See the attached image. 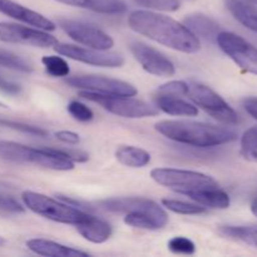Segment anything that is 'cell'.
Here are the masks:
<instances>
[{"label": "cell", "mask_w": 257, "mask_h": 257, "mask_svg": "<svg viewBox=\"0 0 257 257\" xmlns=\"http://www.w3.org/2000/svg\"><path fill=\"white\" fill-rule=\"evenodd\" d=\"M128 25L138 34L178 52L192 54L201 48L198 38L185 24L158 13L136 10L128 17Z\"/></svg>", "instance_id": "obj_1"}, {"label": "cell", "mask_w": 257, "mask_h": 257, "mask_svg": "<svg viewBox=\"0 0 257 257\" xmlns=\"http://www.w3.org/2000/svg\"><path fill=\"white\" fill-rule=\"evenodd\" d=\"M156 131L168 140L201 148L225 145L237 138L230 128L192 120H161L156 123Z\"/></svg>", "instance_id": "obj_2"}, {"label": "cell", "mask_w": 257, "mask_h": 257, "mask_svg": "<svg viewBox=\"0 0 257 257\" xmlns=\"http://www.w3.org/2000/svg\"><path fill=\"white\" fill-rule=\"evenodd\" d=\"M0 158L14 163L34 165L54 171H70L74 162L58 155L52 148H33L10 141H0Z\"/></svg>", "instance_id": "obj_3"}, {"label": "cell", "mask_w": 257, "mask_h": 257, "mask_svg": "<svg viewBox=\"0 0 257 257\" xmlns=\"http://www.w3.org/2000/svg\"><path fill=\"white\" fill-rule=\"evenodd\" d=\"M24 205L37 215L52 220L54 222L67 223V225H74L83 222L88 217V213L74 208L69 203L58 202L48 196L42 193L25 191L22 195Z\"/></svg>", "instance_id": "obj_4"}, {"label": "cell", "mask_w": 257, "mask_h": 257, "mask_svg": "<svg viewBox=\"0 0 257 257\" xmlns=\"http://www.w3.org/2000/svg\"><path fill=\"white\" fill-rule=\"evenodd\" d=\"M151 177L158 183L176 192L188 193L196 192L208 188H217L220 185L211 176L203 175L200 172L185 170H175V168H156L151 172Z\"/></svg>", "instance_id": "obj_5"}, {"label": "cell", "mask_w": 257, "mask_h": 257, "mask_svg": "<svg viewBox=\"0 0 257 257\" xmlns=\"http://www.w3.org/2000/svg\"><path fill=\"white\" fill-rule=\"evenodd\" d=\"M182 95L190 98L195 104L202 108L211 117L225 124H237L238 115L222 97L207 85L195 82H185Z\"/></svg>", "instance_id": "obj_6"}, {"label": "cell", "mask_w": 257, "mask_h": 257, "mask_svg": "<svg viewBox=\"0 0 257 257\" xmlns=\"http://www.w3.org/2000/svg\"><path fill=\"white\" fill-rule=\"evenodd\" d=\"M80 97L98 103L105 110L119 117L124 118H145L158 114V109L143 100L133 99L131 97H117V95H104L98 93L85 92L79 93Z\"/></svg>", "instance_id": "obj_7"}, {"label": "cell", "mask_w": 257, "mask_h": 257, "mask_svg": "<svg viewBox=\"0 0 257 257\" xmlns=\"http://www.w3.org/2000/svg\"><path fill=\"white\" fill-rule=\"evenodd\" d=\"M218 47L241 69L257 75V48L237 34L220 32L216 38Z\"/></svg>", "instance_id": "obj_8"}, {"label": "cell", "mask_w": 257, "mask_h": 257, "mask_svg": "<svg viewBox=\"0 0 257 257\" xmlns=\"http://www.w3.org/2000/svg\"><path fill=\"white\" fill-rule=\"evenodd\" d=\"M65 82L73 88L85 90V92L98 93V94L117 95V97H135L137 94V89L130 83L113 79V78L102 77V75L70 77L67 78Z\"/></svg>", "instance_id": "obj_9"}, {"label": "cell", "mask_w": 257, "mask_h": 257, "mask_svg": "<svg viewBox=\"0 0 257 257\" xmlns=\"http://www.w3.org/2000/svg\"><path fill=\"white\" fill-rule=\"evenodd\" d=\"M59 27L79 44L98 50H108L114 45L112 37L92 24L78 22V20L62 19Z\"/></svg>", "instance_id": "obj_10"}, {"label": "cell", "mask_w": 257, "mask_h": 257, "mask_svg": "<svg viewBox=\"0 0 257 257\" xmlns=\"http://www.w3.org/2000/svg\"><path fill=\"white\" fill-rule=\"evenodd\" d=\"M54 49L58 54L64 55L73 60L85 63V64L97 65V67L119 68L122 67L124 59L120 54L105 50L93 49V48L77 47L72 44H55Z\"/></svg>", "instance_id": "obj_11"}, {"label": "cell", "mask_w": 257, "mask_h": 257, "mask_svg": "<svg viewBox=\"0 0 257 257\" xmlns=\"http://www.w3.org/2000/svg\"><path fill=\"white\" fill-rule=\"evenodd\" d=\"M0 42L25 44L39 48L54 47L58 43L53 35L42 32V30L2 22H0Z\"/></svg>", "instance_id": "obj_12"}, {"label": "cell", "mask_w": 257, "mask_h": 257, "mask_svg": "<svg viewBox=\"0 0 257 257\" xmlns=\"http://www.w3.org/2000/svg\"><path fill=\"white\" fill-rule=\"evenodd\" d=\"M131 52L137 62L142 65L143 69L150 74L158 77H172L176 73L173 63L155 48L148 47L141 42H135L131 44Z\"/></svg>", "instance_id": "obj_13"}, {"label": "cell", "mask_w": 257, "mask_h": 257, "mask_svg": "<svg viewBox=\"0 0 257 257\" xmlns=\"http://www.w3.org/2000/svg\"><path fill=\"white\" fill-rule=\"evenodd\" d=\"M0 13L13 18V19L25 23V24L38 28V29H55V24L52 20H49L44 15L39 14V13L34 12V10L28 9V8L23 7V5L18 4V3L13 2V0H0Z\"/></svg>", "instance_id": "obj_14"}, {"label": "cell", "mask_w": 257, "mask_h": 257, "mask_svg": "<svg viewBox=\"0 0 257 257\" xmlns=\"http://www.w3.org/2000/svg\"><path fill=\"white\" fill-rule=\"evenodd\" d=\"M104 210L117 213H137V212H161V208L153 201L142 197H122L110 198L100 202Z\"/></svg>", "instance_id": "obj_15"}, {"label": "cell", "mask_w": 257, "mask_h": 257, "mask_svg": "<svg viewBox=\"0 0 257 257\" xmlns=\"http://www.w3.org/2000/svg\"><path fill=\"white\" fill-rule=\"evenodd\" d=\"M28 248L37 255L49 257H87L88 253L80 250L68 247L54 241L44 238H33L27 242Z\"/></svg>", "instance_id": "obj_16"}, {"label": "cell", "mask_w": 257, "mask_h": 257, "mask_svg": "<svg viewBox=\"0 0 257 257\" xmlns=\"http://www.w3.org/2000/svg\"><path fill=\"white\" fill-rule=\"evenodd\" d=\"M75 227L85 240L93 243L105 242L112 235V226L109 223L90 215Z\"/></svg>", "instance_id": "obj_17"}, {"label": "cell", "mask_w": 257, "mask_h": 257, "mask_svg": "<svg viewBox=\"0 0 257 257\" xmlns=\"http://www.w3.org/2000/svg\"><path fill=\"white\" fill-rule=\"evenodd\" d=\"M156 105L165 113L171 115H182V117H195L198 114L197 107L186 100L180 99L177 95L160 94L156 97Z\"/></svg>", "instance_id": "obj_18"}, {"label": "cell", "mask_w": 257, "mask_h": 257, "mask_svg": "<svg viewBox=\"0 0 257 257\" xmlns=\"http://www.w3.org/2000/svg\"><path fill=\"white\" fill-rule=\"evenodd\" d=\"M57 2L92 10V12L103 13V14H120L127 9L124 2L122 0H57Z\"/></svg>", "instance_id": "obj_19"}, {"label": "cell", "mask_w": 257, "mask_h": 257, "mask_svg": "<svg viewBox=\"0 0 257 257\" xmlns=\"http://www.w3.org/2000/svg\"><path fill=\"white\" fill-rule=\"evenodd\" d=\"M187 196L203 207L225 210V208L230 207L231 203L227 193L221 190L220 187L196 191V192L188 193Z\"/></svg>", "instance_id": "obj_20"}, {"label": "cell", "mask_w": 257, "mask_h": 257, "mask_svg": "<svg viewBox=\"0 0 257 257\" xmlns=\"http://www.w3.org/2000/svg\"><path fill=\"white\" fill-rule=\"evenodd\" d=\"M225 3L237 22L257 33V7L243 0H225Z\"/></svg>", "instance_id": "obj_21"}, {"label": "cell", "mask_w": 257, "mask_h": 257, "mask_svg": "<svg viewBox=\"0 0 257 257\" xmlns=\"http://www.w3.org/2000/svg\"><path fill=\"white\" fill-rule=\"evenodd\" d=\"M185 25L196 35L202 37L205 39L216 40L220 33V25L211 18L203 14H193L185 19Z\"/></svg>", "instance_id": "obj_22"}, {"label": "cell", "mask_w": 257, "mask_h": 257, "mask_svg": "<svg viewBox=\"0 0 257 257\" xmlns=\"http://www.w3.org/2000/svg\"><path fill=\"white\" fill-rule=\"evenodd\" d=\"M115 157L122 165L127 167L141 168L150 163L151 155L142 148L133 147V146H122L115 152Z\"/></svg>", "instance_id": "obj_23"}, {"label": "cell", "mask_w": 257, "mask_h": 257, "mask_svg": "<svg viewBox=\"0 0 257 257\" xmlns=\"http://www.w3.org/2000/svg\"><path fill=\"white\" fill-rule=\"evenodd\" d=\"M218 231L230 240L257 248V226H221Z\"/></svg>", "instance_id": "obj_24"}, {"label": "cell", "mask_w": 257, "mask_h": 257, "mask_svg": "<svg viewBox=\"0 0 257 257\" xmlns=\"http://www.w3.org/2000/svg\"><path fill=\"white\" fill-rule=\"evenodd\" d=\"M241 155L245 160L257 163V127L243 133L241 138Z\"/></svg>", "instance_id": "obj_25"}, {"label": "cell", "mask_w": 257, "mask_h": 257, "mask_svg": "<svg viewBox=\"0 0 257 257\" xmlns=\"http://www.w3.org/2000/svg\"><path fill=\"white\" fill-rule=\"evenodd\" d=\"M42 63L45 67V70H47L48 74L54 78L68 77V74L70 72L69 65H68V63L62 57L45 55V57H43Z\"/></svg>", "instance_id": "obj_26"}, {"label": "cell", "mask_w": 257, "mask_h": 257, "mask_svg": "<svg viewBox=\"0 0 257 257\" xmlns=\"http://www.w3.org/2000/svg\"><path fill=\"white\" fill-rule=\"evenodd\" d=\"M162 205L167 210L172 211L175 213H180V215H201V213L206 212V207H202L201 205L183 202V201L163 200Z\"/></svg>", "instance_id": "obj_27"}, {"label": "cell", "mask_w": 257, "mask_h": 257, "mask_svg": "<svg viewBox=\"0 0 257 257\" xmlns=\"http://www.w3.org/2000/svg\"><path fill=\"white\" fill-rule=\"evenodd\" d=\"M0 67H5L8 69L18 70V72L24 73H30L33 70L32 65L25 62L24 59H22L18 55L13 54V53L2 49H0Z\"/></svg>", "instance_id": "obj_28"}, {"label": "cell", "mask_w": 257, "mask_h": 257, "mask_svg": "<svg viewBox=\"0 0 257 257\" xmlns=\"http://www.w3.org/2000/svg\"><path fill=\"white\" fill-rule=\"evenodd\" d=\"M135 2L148 9L161 10V12H176L180 9L178 0H135Z\"/></svg>", "instance_id": "obj_29"}, {"label": "cell", "mask_w": 257, "mask_h": 257, "mask_svg": "<svg viewBox=\"0 0 257 257\" xmlns=\"http://www.w3.org/2000/svg\"><path fill=\"white\" fill-rule=\"evenodd\" d=\"M68 112L72 115L74 119L79 120V122H89L93 119L94 114H93L92 109L88 108L87 105L83 104V103L78 102V100H73L68 104L67 107Z\"/></svg>", "instance_id": "obj_30"}, {"label": "cell", "mask_w": 257, "mask_h": 257, "mask_svg": "<svg viewBox=\"0 0 257 257\" xmlns=\"http://www.w3.org/2000/svg\"><path fill=\"white\" fill-rule=\"evenodd\" d=\"M168 248L180 255H192L196 250L195 243L186 237H173L168 242Z\"/></svg>", "instance_id": "obj_31"}, {"label": "cell", "mask_w": 257, "mask_h": 257, "mask_svg": "<svg viewBox=\"0 0 257 257\" xmlns=\"http://www.w3.org/2000/svg\"><path fill=\"white\" fill-rule=\"evenodd\" d=\"M0 125H4V127L13 128V130L22 131V132H25V133H32V135L47 136V131L43 130V128L35 127V125L24 124V123H18V122H12V120L0 119Z\"/></svg>", "instance_id": "obj_32"}, {"label": "cell", "mask_w": 257, "mask_h": 257, "mask_svg": "<svg viewBox=\"0 0 257 257\" xmlns=\"http://www.w3.org/2000/svg\"><path fill=\"white\" fill-rule=\"evenodd\" d=\"M0 211H3V212L22 213L24 212V207H22V205H19L14 198L0 195Z\"/></svg>", "instance_id": "obj_33"}, {"label": "cell", "mask_w": 257, "mask_h": 257, "mask_svg": "<svg viewBox=\"0 0 257 257\" xmlns=\"http://www.w3.org/2000/svg\"><path fill=\"white\" fill-rule=\"evenodd\" d=\"M0 92H4L7 94H19L22 92V87L19 84L14 82H10V80L5 79L4 77L0 75Z\"/></svg>", "instance_id": "obj_34"}, {"label": "cell", "mask_w": 257, "mask_h": 257, "mask_svg": "<svg viewBox=\"0 0 257 257\" xmlns=\"http://www.w3.org/2000/svg\"><path fill=\"white\" fill-rule=\"evenodd\" d=\"M55 137L62 142L68 143V145H77L79 143V136L70 131H59L55 133Z\"/></svg>", "instance_id": "obj_35"}, {"label": "cell", "mask_w": 257, "mask_h": 257, "mask_svg": "<svg viewBox=\"0 0 257 257\" xmlns=\"http://www.w3.org/2000/svg\"><path fill=\"white\" fill-rule=\"evenodd\" d=\"M243 107H245L246 112L250 115H252L255 119H257V98L256 97H250L246 98L243 100Z\"/></svg>", "instance_id": "obj_36"}, {"label": "cell", "mask_w": 257, "mask_h": 257, "mask_svg": "<svg viewBox=\"0 0 257 257\" xmlns=\"http://www.w3.org/2000/svg\"><path fill=\"white\" fill-rule=\"evenodd\" d=\"M251 212L257 217V197L253 198L252 203H251Z\"/></svg>", "instance_id": "obj_37"}, {"label": "cell", "mask_w": 257, "mask_h": 257, "mask_svg": "<svg viewBox=\"0 0 257 257\" xmlns=\"http://www.w3.org/2000/svg\"><path fill=\"white\" fill-rule=\"evenodd\" d=\"M243 2L248 3V4H252V5H256V7H257V0H243Z\"/></svg>", "instance_id": "obj_38"}, {"label": "cell", "mask_w": 257, "mask_h": 257, "mask_svg": "<svg viewBox=\"0 0 257 257\" xmlns=\"http://www.w3.org/2000/svg\"><path fill=\"white\" fill-rule=\"evenodd\" d=\"M4 242H5V241H4V240H3V238H2V237H0V245H4Z\"/></svg>", "instance_id": "obj_39"}, {"label": "cell", "mask_w": 257, "mask_h": 257, "mask_svg": "<svg viewBox=\"0 0 257 257\" xmlns=\"http://www.w3.org/2000/svg\"><path fill=\"white\" fill-rule=\"evenodd\" d=\"M0 107L5 108V107H7V105H5V104H4V103H2V102H0Z\"/></svg>", "instance_id": "obj_40"}, {"label": "cell", "mask_w": 257, "mask_h": 257, "mask_svg": "<svg viewBox=\"0 0 257 257\" xmlns=\"http://www.w3.org/2000/svg\"><path fill=\"white\" fill-rule=\"evenodd\" d=\"M188 2H191V0H188Z\"/></svg>", "instance_id": "obj_41"}]
</instances>
